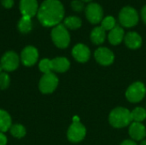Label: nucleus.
I'll use <instances>...</instances> for the list:
<instances>
[{
  "instance_id": "f704fd0d",
  "label": "nucleus",
  "mask_w": 146,
  "mask_h": 145,
  "mask_svg": "<svg viewBox=\"0 0 146 145\" xmlns=\"http://www.w3.org/2000/svg\"><path fill=\"white\" fill-rule=\"evenodd\" d=\"M140 145H146V140L145 141H143V142L141 143V144Z\"/></svg>"
},
{
  "instance_id": "6ab92c4d",
  "label": "nucleus",
  "mask_w": 146,
  "mask_h": 145,
  "mask_svg": "<svg viewBox=\"0 0 146 145\" xmlns=\"http://www.w3.org/2000/svg\"><path fill=\"white\" fill-rule=\"evenodd\" d=\"M105 36V30L101 26H97L91 32V40L95 44H101L104 42Z\"/></svg>"
},
{
  "instance_id": "f03ea898",
  "label": "nucleus",
  "mask_w": 146,
  "mask_h": 145,
  "mask_svg": "<svg viewBox=\"0 0 146 145\" xmlns=\"http://www.w3.org/2000/svg\"><path fill=\"white\" fill-rule=\"evenodd\" d=\"M131 112L124 108H116L110 115V123L116 128H122L128 126L132 121Z\"/></svg>"
},
{
  "instance_id": "9d476101",
  "label": "nucleus",
  "mask_w": 146,
  "mask_h": 145,
  "mask_svg": "<svg viewBox=\"0 0 146 145\" xmlns=\"http://www.w3.org/2000/svg\"><path fill=\"white\" fill-rule=\"evenodd\" d=\"M38 59V50L33 46H27L21 51V60L23 65L27 67L33 66Z\"/></svg>"
},
{
  "instance_id": "5701e85b",
  "label": "nucleus",
  "mask_w": 146,
  "mask_h": 145,
  "mask_svg": "<svg viewBox=\"0 0 146 145\" xmlns=\"http://www.w3.org/2000/svg\"><path fill=\"white\" fill-rule=\"evenodd\" d=\"M132 120H133L135 122H141L146 118V110L143 108H136L131 112Z\"/></svg>"
},
{
  "instance_id": "0eeeda50",
  "label": "nucleus",
  "mask_w": 146,
  "mask_h": 145,
  "mask_svg": "<svg viewBox=\"0 0 146 145\" xmlns=\"http://www.w3.org/2000/svg\"><path fill=\"white\" fill-rule=\"evenodd\" d=\"M86 16L92 24H98L104 19V11L102 7L96 3L88 4L86 8Z\"/></svg>"
},
{
  "instance_id": "b1692460",
  "label": "nucleus",
  "mask_w": 146,
  "mask_h": 145,
  "mask_svg": "<svg viewBox=\"0 0 146 145\" xmlns=\"http://www.w3.org/2000/svg\"><path fill=\"white\" fill-rule=\"evenodd\" d=\"M116 26L115 20L113 16H106L101 21V27L105 31H110Z\"/></svg>"
},
{
  "instance_id": "72a5a7b5",
  "label": "nucleus",
  "mask_w": 146,
  "mask_h": 145,
  "mask_svg": "<svg viewBox=\"0 0 146 145\" xmlns=\"http://www.w3.org/2000/svg\"><path fill=\"white\" fill-rule=\"evenodd\" d=\"M82 2H85V3H87V2H91L92 0H81Z\"/></svg>"
},
{
  "instance_id": "7ed1b4c3",
  "label": "nucleus",
  "mask_w": 146,
  "mask_h": 145,
  "mask_svg": "<svg viewBox=\"0 0 146 145\" xmlns=\"http://www.w3.org/2000/svg\"><path fill=\"white\" fill-rule=\"evenodd\" d=\"M51 38L56 46L61 49L67 48L70 43V35L64 25L59 24L51 31Z\"/></svg>"
},
{
  "instance_id": "ddd939ff",
  "label": "nucleus",
  "mask_w": 146,
  "mask_h": 145,
  "mask_svg": "<svg viewBox=\"0 0 146 145\" xmlns=\"http://www.w3.org/2000/svg\"><path fill=\"white\" fill-rule=\"evenodd\" d=\"M72 55L76 61L80 62H86L89 60L91 53L87 46L82 44H78L73 48Z\"/></svg>"
},
{
  "instance_id": "c756f323",
  "label": "nucleus",
  "mask_w": 146,
  "mask_h": 145,
  "mask_svg": "<svg viewBox=\"0 0 146 145\" xmlns=\"http://www.w3.org/2000/svg\"><path fill=\"white\" fill-rule=\"evenodd\" d=\"M141 16H142V19H143L144 22L146 24V5L141 10Z\"/></svg>"
},
{
  "instance_id": "4468645a",
  "label": "nucleus",
  "mask_w": 146,
  "mask_h": 145,
  "mask_svg": "<svg viewBox=\"0 0 146 145\" xmlns=\"http://www.w3.org/2000/svg\"><path fill=\"white\" fill-rule=\"evenodd\" d=\"M124 41L126 45L133 50L139 49L142 44V38L139 34L135 32H129L125 35Z\"/></svg>"
},
{
  "instance_id": "393cba45",
  "label": "nucleus",
  "mask_w": 146,
  "mask_h": 145,
  "mask_svg": "<svg viewBox=\"0 0 146 145\" xmlns=\"http://www.w3.org/2000/svg\"><path fill=\"white\" fill-rule=\"evenodd\" d=\"M38 68L39 70L44 73V74L45 73H50L52 71V63H51V60L50 59H43L40 61L39 64H38Z\"/></svg>"
},
{
  "instance_id": "39448f33",
  "label": "nucleus",
  "mask_w": 146,
  "mask_h": 145,
  "mask_svg": "<svg viewBox=\"0 0 146 145\" xmlns=\"http://www.w3.org/2000/svg\"><path fill=\"white\" fill-rule=\"evenodd\" d=\"M58 85V78L53 73H45L39 80L38 88L44 94L52 93Z\"/></svg>"
},
{
  "instance_id": "f257e3e1",
  "label": "nucleus",
  "mask_w": 146,
  "mask_h": 145,
  "mask_svg": "<svg viewBox=\"0 0 146 145\" xmlns=\"http://www.w3.org/2000/svg\"><path fill=\"white\" fill-rule=\"evenodd\" d=\"M64 17V8L58 0H45L38 10V19L44 26H56Z\"/></svg>"
},
{
  "instance_id": "dca6fc26",
  "label": "nucleus",
  "mask_w": 146,
  "mask_h": 145,
  "mask_svg": "<svg viewBox=\"0 0 146 145\" xmlns=\"http://www.w3.org/2000/svg\"><path fill=\"white\" fill-rule=\"evenodd\" d=\"M124 38H125L124 30L119 26H115L112 30H110L109 33L110 43L113 45H117L120 43H121Z\"/></svg>"
},
{
  "instance_id": "a878e982",
  "label": "nucleus",
  "mask_w": 146,
  "mask_h": 145,
  "mask_svg": "<svg viewBox=\"0 0 146 145\" xmlns=\"http://www.w3.org/2000/svg\"><path fill=\"white\" fill-rule=\"evenodd\" d=\"M10 84V78L8 73H0V89L5 90L9 87Z\"/></svg>"
},
{
  "instance_id": "412c9836",
  "label": "nucleus",
  "mask_w": 146,
  "mask_h": 145,
  "mask_svg": "<svg viewBox=\"0 0 146 145\" xmlns=\"http://www.w3.org/2000/svg\"><path fill=\"white\" fill-rule=\"evenodd\" d=\"M18 29L23 33L29 32L32 30V21L30 17L22 16L18 23Z\"/></svg>"
},
{
  "instance_id": "f8f14e48",
  "label": "nucleus",
  "mask_w": 146,
  "mask_h": 145,
  "mask_svg": "<svg viewBox=\"0 0 146 145\" xmlns=\"http://www.w3.org/2000/svg\"><path fill=\"white\" fill-rule=\"evenodd\" d=\"M20 9L22 16L33 17L38 10L37 0H21Z\"/></svg>"
},
{
  "instance_id": "4be33fe9",
  "label": "nucleus",
  "mask_w": 146,
  "mask_h": 145,
  "mask_svg": "<svg viewBox=\"0 0 146 145\" xmlns=\"http://www.w3.org/2000/svg\"><path fill=\"white\" fill-rule=\"evenodd\" d=\"M9 132H10V134L13 137L16 138H21L27 133L26 128L22 125H21V124L12 125L11 127H10V129H9Z\"/></svg>"
},
{
  "instance_id": "20e7f679",
  "label": "nucleus",
  "mask_w": 146,
  "mask_h": 145,
  "mask_svg": "<svg viewBox=\"0 0 146 145\" xmlns=\"http://www.w3.org/2000/svg\"><path fill=\"white\" fill-rule=\"evenodd\" d=\"M120 23L126 27H132L139 22V14L135 9L130 6L124 7L119 14Z\"/></svg>"
},
{
  "instance_id": "7c9ffc66",
  "label": "nucleus",
  "mask_w": 146,
  "mask_h": 145,
  "mask_svg": "<svg viewBox=\"0 0 146 145\" xmlns=\"http://www.w3.org/2000/svg\"><path fill=\"white\" fill-rule=\"evenodd\" d=\"M121 145H137L134 142H133V141H131V140H126V141H124L122 144Z\"/></svg>"
},
{
  "instance_id": "bb28decb",
  "label": "nucleus",
  "mask_w": 146,
  "mask_h": 145,
  "mask_svg": "<svg viewBox=\"0 0 146 145\" xmlns=\"http://www.w3.org/2000/svg\"><path fill=\"white\" fill-rule=\"evenodd\" d=\"M71 7L75 12H81L85 9L84 2H82L81 0H74L71 3Z\"/></svg>"
},
{
  "instance_id": "9b49d317",
  "label": "nucleus",
  "mask_w": 146,
  "mask_h": 145,
  "mask_svg": "<svg viewBox=\"0 0 146 145\" xmlns=\"http://www.w3.org/2000/svg\"><path fill=\"white\" fill-rule=\"evenodd\" d=\"M94 56L97 60V62L102 65L104 66H108L110 65L111 63H113L115 56L113 52L109 50L108 48L105 47H101L98 48L95 53H94Z\"/></svg>"
},
{
  "instance_id": "1a4fd4ad",
  "label": "nucleus",
  "mask_w": 146,
  "mask_h": 145,
  "mask_svg": "<svg viewBox=\"0 0 146 145\" xmlns=\"http://www.w3.org/2000/svg\"><path fill=\"white\" fill-rule=\"evenodd\" d=\"M86 128L80 122H73L68 131V138L73 143L80 142L86 136Z\"/></svg>"
},
{
  "instance_id": "423d86ee",
  "label": "nucleus",
  "mask_w": 146,
  "mask_h": 145,
  "mask_svg": "<svg viewBox=\"0 0 146 145\" xmlns=\"http://www.w3.org/2000/svg\"><path fill=\"white\" fill-rule=\"evenodd\" d=\"M146 89L145 85L141 82H136L129 86L126 92V97L132 103L141 101L145 96Z\"/></svg>"
},
{
  "instance_id": "aec40b11",
  "label": "nucleus",
  "mask_w": 146,
  "mask_h": 145,
  "mask_svg": "<svg viewBox=\"0 0 146 145\" xmlns=\"http://www.w3.org/2000/svg\"><path fill=\"white\" fill-rule=\"evenodd\" d=\"M82 21L77 16H68L64 20V26L66 28H69L72 30L78 29L81 26Z\"/></svg>"
},
{
  "instance_id": "6e6552de",
  "label": "nucleus",
  "mask_w": 146,
  "mask_h": 145,
  "mask_svg": "<svg viewBox=\"0 0 146 145\" xmlns=\"http://www.w3.org/2000/svg\"><path fill=\"white\" fill-rule=\"evenodd\" d=\"M1 65L6 72H12L17 69L20 63L19 56L14 51L6 52L1 58Z\"/></svg>"
},
{
  "instance_id": "2eb2a0df",
  "label": "nucleus",
  "mask_w": 146,
  "mask_h": 145,
  "mask_svg": "<svg viewBox=\"0 0 146 145\" xmlns=\"http://www.w3.org/2000/svg\"><path fill=\"white\" fill-rule=\"evenodd\" d=\"M129 134L133 139L142 140L146 135L145 127L139 122H133L129 128Z\"/></svg>"
},
{
  "instance_id": "f3484780",
  "label": "nucleus",
  "mask_w": 146,
  "mask_h": 145,
  "mask_svg": "<svg viewBox=\"0 0 146 145\" xmlns=\"http://www.w3.org/2000/svg\"><path fill=\"white\" fill-rule=\"evenodd\" d=\"M51 63H52V70L57 73L66 72L70 66L69 61L65 57H56L51 60Z\"/></svg>"
},
{
  "instance_id": "2f4dec72",
  "label": "nucleus",
  "mask_w": 146,
  "mask_h": 145,
  "mask_svg": "<svg viewBox=\"0 0 146 145\" xmlns=\"http://www.w3.org/2000/svg\"><path fill=\"white\" fill-rule=\"evenodd\" d=\"M73 122H80V119L78 116H74L73 118Z\"/></svg>"
},
{
  "instance_id": "473e14b6",
  "label": "nucleus",
  "mask_w": 146,
  "mask_h": 145,
  "mask_svg": "<svg viewBox=\"0 0 146 145\" xmlns=\"http://www.w3.org/2000/svg\"><path fill=\"white\" fill-rule=\"evenodd\" d=\"M3 70V67H2V65H1V63H0V73H2Z\"/></svg>"
},
{
  "instance_id": "a211bd4d",
  "label": "nucleus",
  "mask_w": 146,
  "mask_h": 145,
  "mask_svg": "<svg viewBox=\"0 0 146 145\" xmlns=\"http://www.w3.org/2000/svg\"><path fill=\"white\" fill-rule=\"evenodd\" d=\"M12 126L11 117L8 112L0 109V132H5L10 129Z\"/></svg>"
},
{
  "instance_id": "cd10ccee",
  "label": "nucleus",
  "mask_w": 146,
  "mask_h": 145,
  "mask_svg": "<svg viewBox=\"0 0 146 145\" xmlns=\"http://www.w3.org/2000/svg\"><path fill=\"white\" fill-rule=\"evenodd\" d=\"M2 4L7 8V9H9L13 6L14 4V1L13 0H2Z\"/></svg>"
},
{
  "instance_id": "c85d7f7f",
  "label": "nucleus",
  "mask_w": 146,
  "mask_h": 145,
  "mask_svg": "<svg viewBox=\"0 0 146 145\" xmlns=\"http://www.w3.org/2000/svg\"><path fill=\"white\" fill-rule=\"evenodd\" d=\"M7 141V138L3 134V132H0V145H6Z\"/></svg>"
}]
</instances>
